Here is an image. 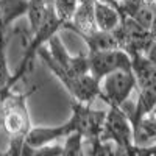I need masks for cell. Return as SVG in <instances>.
<instances>
[{
	"label": "cell",
	"instance_id": "obj_1",
	"mask_svg": "<svg viewBox=\"0 0 156 156\" xmlns=\"http://www.w3.org/2000/svg\"><path fill=\"white\" fill-rule=\"evenodd\" d=\"M36 86H31L23 92L12 90L0 106V128L8 136L9 144L6 153L9 156H20V148L33 128L28 111V98L36 92Z\"/></svg>",
	"mask_w": 156,
	"mask_h": 156
},
{
	"label": "cell",
	"instance_id": "obj_2",
	"mask_svg": "<svg viewBox=\"0 0 156 156\" xmlns=\"http://www.w3.org/2000/svg\"><path fill=\"white\" fill-rule=\"evenodd\" d=\"M101 101L108 106L122 108L129 100L131 94L137 89L136 76L131 69L115 70L101 80Z\"/></svg>",
	"mask_w": 156,
	"mask_h": 156
},
{
	"label": "cell",
	"instance_id": "obj_3",
	"mask_svg": "<svg viewBox=\"0 0 156 156\" xmlns=\"http://www.w3.org/2000/svg\"><path fill=\"white\" fill-rule=\"evenodd\" d=\"M112 33L115 34V39L119 42V48L126 51L129 56L145 55L154 41L148 28L142 27L139 22L123 14L119 28Z\"/></svg>",
	"mask_w": 156,
	"mask_h": 156
},
{
	"label": "cell",
	"instance_id": "obj_4",
	"mask_svg": "<svg viewBox=\"0 0 156 156\" xmlns=\"http://www.w3.org/2000/svg\"><path fill=\"white\" fill-rule=\"evenodd\" d=\"M72 117L70 122L73 125V133H78L83 136L84 142H95L100 140L103 125L106 119V111L94 109L90 105L80 103L73 100L72 101Z\"/></svg>",
	"mask_w": 156,
	"mask_h": 156
},
{
	"label": "cell",
	"instance_id": "obj_5",
	"mask_svg": "<svg viewBox=\"0 0 156 156\" xmlns=\"http://www.w3.org/2000/svg\"><path fill=\"white\" fill-rule=\"evenodd\" d=\"M101 140L112 142V144L133 148V123L129 120L128 114L119 106H109L106 111V119L101 131Z\"/></svg>",
	"mask_w": 156,
	"mask_h": 156
},
{
	"label": "cell",
	"instance_id": "obj_6",
	"mask_svg": "<svg viewBox=\"0 0 156 156\" xmlns=\"http://www.w3.org/2000/svg\"><path fill=\"white\" fill-rule=\"evenodd\" d=\"M87 56H89L90 75L100 83L106 75L115 70L131 69V56L122 48L87 51Z\"/></svg>",
	"mask_w": 156,
	"mask_h": 156
},
{
	"label": "cell",
	"instance_id": "obj_7",
	"mask_svg": "<svg viewBox=\"0 0 156 156\" xmlns=\"http://www.w3.org/2000/svg\"><path fill=\"white\" fill-rule=\"evenodd\" d=\"M73 133V125L70 120L62 123L59 126H33L30 133L25 139V142L33 147L39 145H47V144H55L59 139H66Z\"/></svg>",
	"mask_w": 156,
	"mask_h": 156
},
{
	"label": "cell",
	"instance_id": "obj_8",
	"mask_svg": "<svg viewBox=\"0 0 156 156\" xmlns=\"http://www.w3.org/2000/svg\"><path fill=\"white\" fill-rule=\"evenodd\" d=\"M66 30H72L80 37H86L98 30L95 22L94 3H80L75 9L70 22L66 25Z\"/></svg>",
	"mask_w": 156,
	"mask_h": 156
},
{
	"label": "cell",
	"instance_id": "obj_9",
	"mask_svg": "<svg viewBox=\"0 0 156 156\" xmlns=\"http://www.w3.org/2000/svg\"><path fill=\"white\" fill-rule=\"evenodd\" d=\"M28 0H0V36H8V30L22 16H27Z\"/></svg>",
	"mask_w": 156,
	"mask_h": 156
},
{
	"label": "cell",
	"instance_id": "obj_10",
	"mask_svg": "<svg viewBox=\"0 0 156 156\" xmlns=\"http://www.w3.org/2000/svg\"><path fill=\"white\" fill-rule=\"evenodd\" d=\"M95 22L98 30L103 31H115L122 22V14L115 5L106 2V0H97L94 3Z\"/></svg>",
	"mask_w": 156,
	"mask_h": 156
},
{
	"label": "cell",
	"instance_id": "obj_11",
	"mask_svg": "<svg viewBox=\"0 0 156 156\" xmlns=\"http://www.w3.org/2000/svg\"><path fill=\"white\" fill-rule=\"evenodd\" d=\"M131 70L136 76L137 89L156 83V66L145 55L131 56Z\"/></svg>",
	"mask_w": 156,
	"mask_h": 156
},
{
	"label": "cell",
	"instance_id": "obj_12",
	"mask_svg": "<svg viewBox=\"0 0 156 156\" xmlns=\"http://www.w3.org/2000/svg\"><path fill=\"white\" fill-rule=\"evenodd\" d=\"M133 123V142L136 147H147L156 144V122L150 117H142V119L131 122Z\"/></svg>",
	"mask_w": 156,
	"mask_h": 156
},
{
	"label": "cell",
	"instance_id": "obj_13",
	"mask_svg": "<svg viewBox=\"0 0 156 156\" xmlns=\"http://www.w3.org/2000/svg\"><path fill=\"white\" fill-rule=\"evenodd\" d=\"M83 41L87 45V51H97V50H111L119 48V42L115 39V34L112 31H103L97 30L92 34L83 37Z\"/></svg>",
	"mask_w": 156,
	"mask_h": 156
},
{
	"label": "cell",
	"instance_id": "obj_14",
	"mask_svg": "<svg viewBox=\"0 0 156 156\" xmlns=\"http://www.w3.org/2000/svg\"><path fill=\"white\" fill-rule=\"evenodd\" d=\"M8 36H0V89H14L16 80L14 73L9 72V64H8Z\"/></svg>",
	"mask_w": 156,
	"mask_h": 156
},
{
	"label": "cell",
	"instance_id": "obj_15",
	"mask_svg": "<svg viewBox=\"0 0 156 156\" xmlns=\"http://www.w3.org/2000/svg\"><path fill=\"white\" fill-rule=\"evenodd\" d=\"M61 153H62V145L59 144H47V145L33 147L25 142L20 148V156H61Z\"/></svg>",
	"mask_w": 156,
	"mask_h": 156
},
{
	"label": "cell",
	"instance_id": "obj_16",
	"mask_svg": "<svg viewBox=\"0 0 156 156\" xmlns=\"http://www.w3.org/2000/svg\"><path fill=\"white\" fill-rule=\"evenodd\" d=\"M61 156H86L83 136L78 134V133H72L70 136H67L66 142H64V145H62Z\"/></svg>",
	"mask_w": 156,
	"mask_h": 156
},
{
	"label": "cell",
	"instance_id": "obj_17",
	"mask_svg": "<svg viewBox=\"0 0 156 156\" xmlns=\"http://www.w3.org/2000/svg\"><path fill=\"white\" fill-rule=\"evenodd\" d=\"M53 5L58 17L64 22V30H66V25L70 22L75 9L80 5V0H53Z\"/></svg>",
	"mask_w": 156,
	"mask_h": 156
},
{
	"label": "cell",
	"instance_id": "obj_18",
	"mask_svg": "<svg viewBox=\"0 0 156 156\" xmlns=\"http://www.w3.org/2000/svg\"><path fill=\"white\" fill-rule=\"evenodd\" d=\"M134 156H156V144H151L147 147L134 145Z\"/></svg>",
	"mask_w": 156,
	"mask_h": 156
},
{
	"label": "cell",
	"instance_id": "obj_19",
	"mask_svg": "<svg viewBox=\"0 0 156 156\" xmlns=\"http://www.w3.org/2000/svg\"><path fill=\"white\" fill-rule=\"evenodd\" d=\"M145 56L154 64V66H156V39H154V41H153V44L150 45V48L147 50V53H145Z\"/></svg>",
	"mask_w": 156,
	"mask_h": 156
},
{
	"label": "cell",
	"instance_id": "obj_20",
	"mask_svg": "<svg viewBox=\"0 0 156 156\" xmlns=\"http://www.w3.org/2000/svg\"><path fill=\"white\" fill-rule=\"evenodd\" d=\"M150 33H151L153 39H156V2H154V6H153V19H151V23H150Z\"/></svg>",
	"mask_w": 156,
	"mask_h": 156
},
{
	"label": "cell",
	"instance_id": "obj_21",
	"mask_svg": "<svg viewBox=\"0 0 156 156\" xmlns=\"http://www.w3.org/2000/svg\"><path fill=\"white\" fill-rule=\"evenodd\" d=\"M147 117H150L151 120H154V122H156V105H154V108H153V109L147 114Z\"/></svg>",
	"mask_w": 156,
	"mask_h": 156
},
{
	"label": "cell",
	"instance_id": "obj_22",
	"mask_svg": "<svg viewBox=\"0 0 156 156\" xmlns=\"http://www.w3.org/2000/svg\"><path fill=\"white\" fill-rule=\"evenodd\" d=\"M97 0H80V3H95Z\"/></svg>",
	"mask_w": 156,
	"mask_h": 156
},
{
	"label": "cell",
	"instance_id": "obj_23",
	"mask_svg": "<svg viewBox=\"0 0 156 156\" xmlns=\"http://www.w3.org/2000/svg\"><path fill=\"white\" fill-rule=\"evenodd\" d=\"M122 2H136V0H122ZM120 3V2H119Z\"/></svg>",
	"mask_w": 156,
	"mask_h": 156
}]
</instances>
